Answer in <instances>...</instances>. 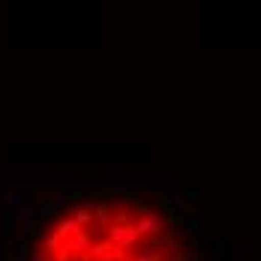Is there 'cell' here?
<instances>
[{"mask_svg":"<svg viewBox=\"0 0 261 261\" xmlns=\"http://www.w3.org/2000/svg\"><path fill=\"white\" fill-rule=\"evenodd\" d=\"M105 240L111 243V246H117V249H126V252H135L138 249V231H135V222H123V225H117V222H111V228L105 231Z\"/></svg>","mask_w":261,"mask_h":261,"instance_id":"cell-1","label":"cell"},{"mask_svg":"<svg viewBox=\"0 0 261 261\" xmlns=\"http://www.w3.org/2000/svg\"><path fill=\"white\" fill-rule=\"evenodd\" d=\"M162 225H165V216H159L156 210H150L147 216H138V219H135V231H138V237H156Z\"/></svg>","mask_w":261,"mask_h":261,"instance_id":"cell-2","label":"cell"},{"mask_svg":"<svg viewBox=\"0 0 261 261\" xmlns=\"http://www.w3.org/2000/svg\"><path fill=\"white\" fill-rule=\"evenodd\" d=\"M54 231H57V234L63 237V240H69V237L81 234V231H84V228H81L79 222H75V216H63V219H60V222H57V225H54Z\"/></svg>","mask_w":261,"mask_h":261,"instance_id":"cell-3","label":"cell"},{"mask_svg":"<svg viewBox=\"0 0 261 261\" xmlns=\"http://www.w3.org/2000/svg\"><path fill=\"white\" fill-rule=\"evenodd\" d=\"M132 261H168V255L150 249V246H138V249L132 252Z\"/></svg>","mask_w":261,"mask_h":261,"instance_id":"cell-4","label":"cell"},{"mask_svg":"<svg viewBox=\"0 0 261 261\" xmlns=\"http://www.w3.org/2000/svg\"><path fill=\"white\" fill-rule=\"evenodd\" d=\"M111 222H114V216H111V204H108V201H102V204L96 207V225L108 231V228H111ZM96 225H93V228H96Z\"/></svg>","mask_w":261,"mask_h":261,"instance_id":"cell-5","label":"cell"},{"mask_svg":"<svg viewBox=\"0 0 261 261\" xmlns=\"http://www.w3.org/2000/svg\"><path fill=\"white\" fill-rule=\"evenodd\" d=\"M42 249H45V252H48V255H57V252H60V249H63V237L57 234V231H51V234H45V240H42Z\"/></svg>","mask_w":261,"mask_h":261,"instance_id":"cell-6","label":"cell"},{"mask_svg":"<svg viewBox=\"0 0 261 261\" xmlns=\"http://www.w3.org/2000/svg\"><path fill=\"white\" fill-rule=\"evenodd\" d=\"M75 222L87 231V228H93V225H96V213H93L90 207H79V210H75Z\"/></svg>","mask_w":261,"mask_h":261,"instance_id":"cell-7","label":"cell"},{"mask_svg":"<svg viewBox=\"0 0 261 261\" xmlns=\"http://www.w3.org/2000/svg\"><path fill=\"white\" fill-rule=\"evenodd\" d=\"M168 201H171V210H174V213H180V210H186V201H189V198H186V192H171Z\"/></svg>","mask_w":261,"mask_h":261,"instance_id":"cell-8","label":"cell"},{"mask_svg":"<svg viewBox=\"0 0 261 261\" xmlns=\"http://www.w3.org/2000/svg\"><path fill=\"white\" fill-rule=\"evenodd\" d=\"M198 231H201V222H198V219H189V222H183V228H180L183 237H195Z\"/></svg>","mask_w":261,"mask_h":261,"instance_id":"cell-9","label":"cell"},{"mask_svg":"<svg viewBox=\"0 0 261 261\" xmlns=\"http://www.w3.org/2000/svg\"><path fill=\"white\" fill-rule=\"evenodd\" d=\"M6 201H9V207H24V201H27V195L24 192H6Z\"/></svg>","mask_w":261,"mask_h":261,"instance_id":"cell-10","label":"cell"},{"mask_svg":"<svg viewBox=\"0 0 261 261\" xmlns=\"http://www.w3.org/2000/svg\"><path fill=\"white\" fill-rule=\"evenodd\" d=\"M150 186H153L156 192H174V183L171 180H150Z\"/></svg>","mask_w":261,"mask_h":261,"instance_id":"cell-11","label":"cell"},{"mask_svg":"<svg viewBox=\"0 0 261 261\" xmlns=\"http://www.w3.org/2000/svg\"><path fill=\"white\" fill-rule=\"evenodd\" d=\"M12 222H15L12 213H6V219H3V225H6V237H12Z\"/></svg>","mask_w":261,"mask_h":261,"instance_id":"cell-12","label":"cell"},{"mask_svg":"<svg viewBox=\"0 0 261 261\" xmlns=\"http://www.w3.org/2000/svg\"><path fill=\"white\" fill-rule=\"evenodd\" d=\"M66 198H69V201H84V195H81L79 189H69V192H66Z\"/></svg>","mask_w":261,"mask_h":261,"instance_id":"cell-13","label":"cell"},{"mask_svg":"<svg viewBox=\"0 0 261 261\" xmlns=\"http://www.w3.org/2000/svg\"><path fill=\"white\" fill-rule=\"evenodd\" d=\"M186 198H189V201H198V198H201V192H198V189H189V192H186Z\"/></svg>","mask_w":261,"mask_h":261,"instance_id":"cell-14","label":"cell"}]
</instances>
